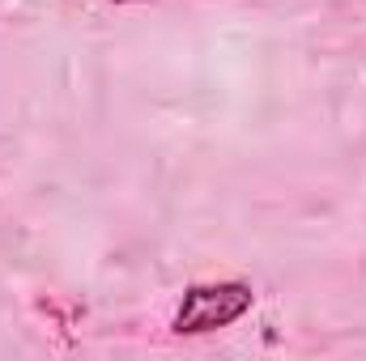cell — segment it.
<instances>
[{
  "label": "cell",
  "instance_id": "cell-1",
  "mask_svg": "<svg viewBox=\"0 0 366 361\" xmlns=\"http://www.w3.org/2000/svg\"><path fill=\"white\" fill-rule=\"evenodd\" d=\"M252 285L247 280H217V285H192L183 293V306L175 310V332L179 336H200V332H217L230 327L234 319H243L252 310Z\"/></svg>",
  "mask_w": 366,
  "mask_h": 361
},
{
  "label": "cell",
  "instance_id": "cell-2",
  "mask_svg": "<svg viewBox=\"0 0 366 361\" xmlns=\"http://www.w3.org/2000/svg\"><path fill=\"white\" fill-rule=\"evenodd\" d=\"M119 4H128V0H119Z\"/></svg>",
  "mask_w": 366,
  "mask_h": 361
}]
</instances>
